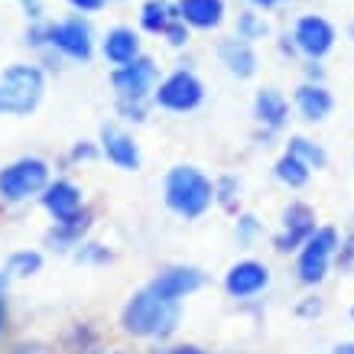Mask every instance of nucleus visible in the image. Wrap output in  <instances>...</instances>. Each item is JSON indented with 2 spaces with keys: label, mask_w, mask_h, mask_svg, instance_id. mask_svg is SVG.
<instances>
[{
  "label": "nucleus",
  "mask_w": 354,
  "mask_h": 354,
  "mask_svg": "<svg viewBox=\"0 0 354 354\" xmlns=\"http://www.w3.org/2000/svg\"><path fill=\"white\" fill-rule=\"evenodd\" d=\"M183 322V302L166 299L156 290L143 286L120 309V325L133 338H169Z\"/></svg>",
  "instance_id": "1"
},
{
  "label": "nucleus",
  "mask_w": 354,
  "mask_h": 354,
  "mask_svg": "<svg viewBox=\"0 0 354 354\" xmlns=\"http://www.w3.org/2000/svg\"><path fill=\"white\" fill-rule=\"evenodd\" d=\"M162 202L176 218L195 221L215 205V183L198 166H172L162 176Z\"/></svg>",
  "instance_id": "2"
},
{
  "label": "nucleus",
  "mask_w": 354,
  "mask_h": 354,
  "mask_svg": "<svg viewBox=\"0 0 354 354\" xmlns=\"http://www.w3.org/2000/svg\"><path fill=\"white\" fill-rule=\"evenodd\" d=\"M46 95V72L36 62H13L0 72V118H30Z\"/></svg>",
  "instance_id": "3"
},
{
  "label": "nucleus",
  "mask_w": 354,
  "mask_h": 354,
  "mask_svg": "<svg viewBox=\"0 0 354 354\" xmlns=\"http://www.w3.org/2000/svg\"><path fill=\"white\" fill-rule=\"evenodd\" d=\"M49 179V162L43 156H20V160L0 166V202L20 205L39 198Z\"/></svg>",
  "instance_id": "4"
},
{
  "label": "nucleus",
  "mask_w": 354,
  "mask_h": 354,
  "mask_svg": "<svg viewBox=\"0 0 354 354\" xmlns=\"http://www.w3.org/2000/svg\"><path fill=\"white\" fill-rule=\"evenodd\" d=\"M205 101V85L192 68H176L166 78H160V85L153 91V104L169 114H189V111L202 108Z\"/></svg>",
  "instance_id": "5"
},
{
  "label": "nucleus",
  "mask_w": 354,
  "mask_h": 354,
  "mask_svg": "<svg viewBox=\"0 0 354 354\" xmlns=\"http://www.w3.org/2000/svg\"><path fill=\"white\" fill-rule=\"evenodd\" d=\"M49 49L72 59V62H91L95 55V30L91 23L78 13V17H65L59 23H49Z\"/></svg>",
  "instance_id": "6"
},
{
  "label": "nucleus",
  "mask_w": 354,
  "mask_h": 354,
  "mask_svg": "<svg viewBox=\"0 0 354 354\" xmlns=\"http://www.w3.org/2000/svg\"><path fill=\"white\" fill-rule=\"evenodd\" d=\"M338 254V231L335 227H315L312 237L299 247V260H296V273L306 286L322 283L328 273V263Z\"/></svg>",
  "instance_id": "7"
},
{
  "label": "nucleus",
  "mask_w": 354,
  "mask_h": 354,
  "mask_svg": "<svg viewBox=\"0 0 354 354\" xmlns=\"http://www.w3.org/2000/svg\"><path fill=\"white\" fill-rule=\"evenodd\" d=\"M111 85L118 91V97H153L156 85H160V68L150 55H137L127 65H114Z\"/></svg>",
  "instance_id": "8"
},
{
  "label": "nucleus",
  "mask_w": 354,
  "mask_h": 354,
  "mask_svg": "<svg viewBox=\"0 0 354 354\" xmlns=\"http://www.w3.org/2000/svg\"><path fill=\"white\" fill-rule=\"evenodd\" d=\"M292 46L299 49L309 62H319L332 53L335 46V26L319 13H306L292 26Z\"/></svg>",
  "instance_id": "9"
},
{
  "label": "nucleus",
  "mask_w": 354,
  "mask_h": 354,
  "mask_svg": "<svg viewBox=\"0 0 354 354\" xmlns=\"http://www.w3.org/2000/svg\"><path fill=\"white\" fill-rule=\"evenodd\" d=\"M97 147H101V156H104L111 166H118L120 172H137L140 166H143L140 143L130 137L124 127H118V124H104V127H101Z\"/></svg>",
  "instance_id": "10"
},
{
  "label": "nucleus",
  "mask_w": 354,
  "mask_h": 354,
  "mask_svg": "<svg viewBox=\"0 0 354 354\" xmlns=\"http://www.w3.org/2000/svg\"><path fill=\"white\" fill-rule=\"evenodd\" d=\"M39 205L53 221H72L85 212V192L72 179H53L39 195Z\"/></svg>",
  "instance_id": "11"
},
{
  "label": "nucleus",
  "mask_w": 354,
  "mask_h": 354,
  "mask_svg": "<svg viewBox=\"0 0 354 354\" xmlns=\"http://www.w3.org/2000/svg\"><path fill=\"white\" fill-rule=\"evenodd\" d=\"M270 286V267L260 260H237L225 273V292L231 299H254Z\"/></svg>",
  "instance_id": "12"
},
{
  "label": "nucleus",
  "mask_w": 354,
  "mask_h": 354,
  "mask_svg": "<svg viewBox=\"0 0 354 354\" xmlns=\"http://www.w3.org/2000/svg\"><path fill=\"white\" fill-rule=\"evenodd\" d=\"M147 286L156 290L160 296H166V299L183 302L185 296H192V292H198L205 286V273L198 267H192V263H172V267L160 270Z\"/></svg>",
  "instance_id": "13"
},
{
  "label": "nucleus",
  "mask_w": 354,
  "mask_h": 354,
  "mask_svg": "<svg viewBox=\"0 0 354 354\" xmlns=\"http://www.w3.org/2000/svg\"><path fill=\"white\" fill-rule=\"evenodd\" d=\"M315 231V212L309 205L292 202L286 212H283V231L277 234V250L290 254V250H299L306 241Z\"/></svg>",
  "instance_id": "14"
},
{
  "label": "nucleus",
  "mask_w": 354,
  "mask_h": 354,
  "mask_svg": "<svg viewBox=\"0 0 354 354\" xmlns=\"http://www.w3.org/2000/svg\"><path fill=\"white\" fill-rule=\"evenodd\" d=\"M91 227V212H82L72 221H53V227L46 231V247H53L55 254H75L85 244V234Z\"/></svg>",
  "instance_id": "15"
},
{
  "label": "nucleus",
  "mask_w": 354,
  "mask_h": 354,
  "mask_svg": "<svg viewBox=\"0 0 354 354\" xmlns=\"http://www.w3.org/2000/svg\"><path fill=\"white\" fill-rule=\"evenodd\" d=\"M218 59L234 78H250L257 72V53H254V43H247L241 36H227L218 46Z\"/></svg>",
  "instance_id": "16"
},
{
  "label": "nucleus",
  "mask_w": 354,
  "mask_h": 354,
  "mask_svg": "<svg viewBox=\"0 0 354 354\" xmlns=\"http://www.w3.org/2000/svg\"><path fill=\"white\" fill-rule=\"evenodd\" d=\"M176 17L192 30H218L225 20V0H176Z\"/></svg>",
  "instance_id": "17"
},
{
  "label": "nucleus",
  "mask_w": 354,
  "mask_h": 354,
  "mask_svg": "<svg viewBox=\"0 0 354 354\" xmlns=\"http://www.w3.org/2000/svg\"><path fill=\"white\" fill-rule=\"evenodd\" d=\"M101 55L108 59L111 65H127L133 62L140 53V32L130 30V26H111L101 39Z\"/></svg>",
  "instance_id": "18"
},
{
  "label": "nucleus",
  "mask_w": 354,
  "mask_h": 354,
  "mask_svg": "<svg viewBox=\"0 0 354 354\" xmlns=\"http://www.w3.org/2000/svg\"><path fill=\"white\" fill-rule=\"evenodd\" d=\"M296 108H299V114L306 120L319 124V120H325L328 114H332L335 97L322 82H306V85L296 88Z\"/></svg>",
  "instance_id": "19"
},
{
  "label": "nucleus",
  "mask_w": 354,
  "mask_h": 354,
  "mask_svg": "<svg viewBox=\"0 0 354 354\" xmlns=\"http://www.w3.org/2000/svg\"><path fill=\"white\" fill-rule=\"evenodd\" d=\"M286 114H290V104L286 97L279 95L277 88H260L257 97H254V118L270 130H279L286 124Z\"/></svg>",
  "instance_id": "20"
},
{
  "label": "nucleus",
  "mask_w": 354,
  "mask_h": 354,
  "mask_svg": "<svg viewBox=\"0 0 354 354\" xmlns=\"http://www.w3.org/2000/svg\"><path fill=\"white\" fill-rule=\"evenodd\" d=\"M172 20H176V3L169 0H147L140 7V30L153 32V36H162Z\"/></svg>",
  "instance_id": "21"
},
{
  "label": "nucleus",
  "mask_w": 354,
  "mask_h": 354,
  "mask_svg": "<svg viewBox=\"0 0 354 354\" xmlns=\"http://www.w3.org/2000/svg\"><path fill=\"white\" fill-rule=\"evenodd\" d=\"M277 179L283 185H290V189H302V185L309 183V176H312V166L306 160H299V156H296V153H283V156H279L277 160Z\"/></svg>",
  "instance_id": "22"
},
{
  "label": "nucleus",
  "mask_w": 354,
  "mask_h": 354,
  "mask_svg": "<svg viewBox=\"0 0 354 354\" xmlns=\"http://www.w3.org/2000/svg\"><path fill=\"white\" fill-rule=\"evenodd\" d=\"M7 270H10V277H36L39 270H43V254L39 250H13L10 260H7Z\"/></svg>",
  "instance_id": "23"
},
{
  "label": "nucleus",
  "mask_w": 354,
  "mask_h": 354,
  "mask_svg": "<svg viewBox=\"0 0 354 354\" xmlns=\"http://www.w3.org/2000/svg\"><path fill=\"white\" fill-rule=\"evenodd\" d=\"M290 153H296L299 160H306L312 169H325V162H328V153H325L319 143H312L309 137H292L290 140Z\"/></svg>",
  "instance_id": "24"
},
{
  "label": "nucleus",
  "mask_w": 354,
  "mask_h": 354,
  "mask_svg": "<svg viewBox=\"0 0 354 354\" xmlns=\"http://www.w3.org/2000/svg\"><path fill=\"white\" fill-rule=\"evenodd\" d=\"M150 104L153 97H118V114L127 124H143L150 114Z\"/></svg>",
  "instance_id": "25"
},
{
  "label": "nucleus",
  "mask_w": 354,
  "mask_h": 354,
  "mask_svg": "<svg viewBox=\"0 0 354 354\" xmlns=\"http://www.w3.org/2000/svg\"><path fill=\"white\" fill-rule=\"evenodd\" d=\"M234 36H241V39H247V43H254V39H263L267 36V23L260 20L254 10H247L237 17V32Z\"/></svg>",
  "instance_id": "26"
},
{
  "label": "nucleus",
  "mask_w": 354,
  "mask_h": 354,
  "mask_svg": "<svg viewBox=\"0 0 354 354\" xmlns=\"http://www.w3.org/2000/svg\"><path fill=\"white\" fill-rule=\"evenodd\" d=\"M237 192H241V185H237L234 176H221L215 183V202L227 212H234L237 208Z\"/></svg>",
  "instance_id": "27"
},
{
  "label": "nucleus",
  "mask_w": 354,
  "mask_h": 354,
  "mask_svg": "<svg viewBox=\"0 0 354 354\" xmlns=\"http://www.w3.org/2000/svg\"><path fill=\"white\" fill-rule=\"evenodd\" d=\"M162 39H166V43L172 46V49H183V46H189V39H192V26H189L185 20H179V17H176V20H172L169 26H166Z\"/></svg>",
  "instance_id": "28"
},
{
  "label": "nucleus",
  "mask_w": 354,
  "mask_h": 354,
  "mask_svg": "<svg viewBox=\"0 0 354 354\" xmlns=\"http://www.w3.org/2000/svg\"><path fill=\"white\" fill-rule=\"evenodd\" d=\"M75 260L78 263H108L111 260V250L104 244H95V241H88L75 250Z\"/></svg>",
  "instance_id": "29"
},
{
  "label": "nucleus",
  "mask_w": 354,
  "mask_h": 354,
  "mask_svg": "<svg viewBox=\"0 0 354 354\" xmlns=\"http://www.w3.org/2000/svg\"><path fill=\"white\" fill-rule=\"evenodd\" d=\"M97 153H101L97 143H91V140H78L75 147L68 150V162H91Z\"/></svg>",
  "instance_id": "30"
},
{
  "label": "nucleus",
  "mask_w": 354,
  "mask_h": 354,
  "mask_svg": "<svg viewBox=\"0 0 354 354\" xmlns=\"http://www.w3.org/2000/svg\"><path fill=\"white\" fill-rule=\"evenodd\" d=\"M257 231H260V225H257V218H254V215H241V218H237L234 234H237V241H241V244H250Z\"/></svg>",
  "instance_id": "31"
},
{
  "label": "nucleus",
  "mask_w": 354,
  "mask_h": 354,
  "mask_svg": "<svg viewBox=\"0 0 354 354\" xmlns=\"http://www.w3.org/2000/svg\"><path fill=\"white\" fill-rule=\"evenodd\" d=\"M10 270H0V335L7 325V290H10Z\"/></svg>",
  "instance_id": "32"
},
{
  "label": "nucleus",
  "mask_w": 354,
  "mask_h": 354,
  "mask_svg": "<svg viewBox=\"0 0 354 354\" xmlns=\"http://www.w3.org/2000/svg\"><path fill=\"white\" fill-rule=\"evenodd\" d=\"M104 3L108 0H68V7L78 13H97V10H104Z\"/></svg>",
  "instance_id": "33"
},
{
  "label": "nucleus",
  "mask_w": 354,
  "mask_h": 354,
  "mask_svg": "<svg viewBox=\"0 0 354 354\" xmlns=\"http://www.w3.org/2000/svg\"><path fill=\"white\" fill-rule=\"evenodd\" d=\"M20 3L30 20H43V3H39V0H20Z\"/></svg>",
  "instance_id": "34"
},
{
  "label": "nucleus",
  "mask_w": 354,
  "mask_h": 354,
  "mask_svg": "<svg viewBox=\"0 0 354 354\" xmlns=\"http://www.w3.org/2000/svg\"><path fill=\"white\" fill-rule=\"evenodd\" d=\"M342 260H344V263H354V234L348 237V244H344V250H342Z\"/></svg>",
  "instance_id": "35"
},
{
  "label": "nucleus",
  "mask_w": 354,
  "mask_h": 354,
  "mask_svg": "<svg viewBox=\"0 0 354 354\" xmlns=\"http://www.w3.org/2000/svg\"><path fill=\"white\" fill-rule=\"evenodd\" d=\"M332 354H354V342H342V344H335Z\"/></svg>",
  "instance_id": "36"
},
{
  "label": "nucleus",
  "mask_w": 354,
  "mask_h": 354,
  "mask_svg": "<svg viewBox=\"0 0 354 354\" xmlns=\"http://www.w3.org/2000/svg\"><path fill=\"white\" fill-rule=\"evenodd\" d=\"M10 354H39V348H30V344H20V348H13Z\"/></svg>",
  "instance_id": "37"
},
{
  "label": "nucleus",
  "mask_w": 354,
  "mask_h": 354,
  "mask_svg": "<svg viewBox=\"0 0 354 354\" xmlns=\"http://www.w3.org/2000/svg\"><path fill=\"white\" fill-rule=\"evenodd\" d=\"M250 3H254V7H263V10H267V7H273V3H283V0H250Z\"/></svg>",
  "instance_id": "38"
},
{
  "label": "nucleus",
  "mask_w": 354,
  "mask_h": 354,
  "mask_svg": "<svg viewBox=\"0 0 354 354\" xmlns=\"http://www.w3.org/2000/svg\"><path fill=\"white\" fill-rule=\"evenodd\" d=\"M309 78H315V82H319V78H322V68H319V65H315V62L309 65Z\"/></svg>",
  "instance_id": "39"
},
{
  "label": "nucleus",
  "mask_w": 354,
  "mask_h": 354,
  "mask_svg": "<svg viewBox=\"0 0 354 354\" xmlns=\"http://www.w3.org/2000/svg\"><path fill=\"white\" fill-rule=\"evenodd\" d=\"M351 39H354V23H351Z\"/></svg>",
  "instance_id": "40"
},
{
  "label": "nucleus",
  "mask_w": 354,
  "mask_h": 354,
  "mask_svg": "<svg viewBox=\"0 0 354 354\" xmlns=\"http://www.w3.org/2000/svg\"><path fill=\"white\" fill-rule=\"evenodd\" d=\"M351 322H354V306H351Z\"/></svg>",
  "instance_id": "41"
}]
</instances>
